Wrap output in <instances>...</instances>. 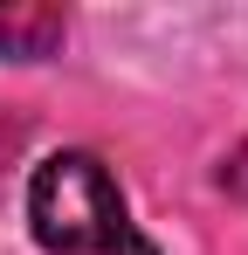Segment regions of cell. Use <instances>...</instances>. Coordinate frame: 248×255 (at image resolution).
Returning <instances> with one entry per match:
<instances>
[{"instance_id": "obj_1", "label": "cell", "mask_w": 248, "mask_h": 255, "mask_svg": "<svg viewBox=\"0 0 248 255\" xmlns=\"http://www.w3.org/2000/svg\"><path fill=\"white\" fill-rule=\"evenodd\" d=\"M28 235L48 255H159L97 152H48L28 172Z\"/></svg>"}, {"instance_id": "obj_2", "label": "cell", "mask_w": 248, "mask_h": 255, "mask_svg": "<svg viewBox=\"0 0 248 255\" xmlns=\"http://www.w3.org/2000/svg\"><path fill=\"white\" fill-rule=\"evenodd\" d=\"M69 35L62 7H0V55L7 62H48Z\"/></svg>"}, {"instance_id": "obj_3", "label": "cell", "mask_w": 248, "mask_h": 255, "mask_svg": "<svg viewBox=\"0 0 248 255\" xmlns=\"http://www.w3.org/2000/svg\"><path fill=\"white\" fill-rule=\"evenodd\" d=\"M221 186H228L235 200H248V145L235 152V159H221Z\"/></svg>"}]
</instances>
